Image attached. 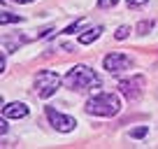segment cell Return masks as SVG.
Masks as SVG:
<instances>
[{"instance_id": "obj_11", "label": "cell", "mask_w": 158, "mask_h": 149, "mask_svg": "<svg viewBox=\"0 0 158 149\" xmlns=\"http://www.w3.org/2000/svg\"><path fill=\"white\" fill-rule=\"evenodd\" d=\"M128 33H130L128 26H121V28L116 30V40H126V37H128Z\"/></svg>"}, {"instance_id": "obj_14", "label": "cell", "mask_w": 158, "mask_h": 149, "mask_svg": "<svg viewBox=\"0 0 158 149\" xmlns=\"http://www.w3.org/2000/svg\"><path fill=\"white\" fill-rule=\"evenodd\" d=\"M116 2H118V0H98V5H100V7H114Z\"/></svg>"}, {"instance_id": "obj_17", "label": "cell", "mask_w": 158, "mask_h": 149, "mask_svg": "<svg viewBox=\"0 0 158 149\" xmlns=\"http://www.w3.org/2000/svg\"><path fill=\"white\" fill-rule=\"evenodd\" d=\"M14 2H23V5H26V2H33V0H14Z\"/></svg>"}, {"instance_id": "obj_1", "label": "cell", "mask_w": 158, "mask_h": 149, "mask_svg": "<svg viewBox=\"0 0 158 149\" xmlns=\"http://www.w3.org/2000/svg\"><path fill=\"white\" fill-rule=\"evenodd\" d=\"M65 84L72 91H95L102 82L95 74V70H91L89 65H74L65 77Z\"/></svg>"}, {"instance_id": "obj_9", "label": "cell", "mask_w": 158, "mask_h": 149, "mask_svg": "<svg viewBox=\"0 0 158 149\" xmlns=\"http://www.w3.org/2000/svg\"><path fill=\"white\" fill-rule=\"evenodd\" d=\"M16 21H21L19 14H12V12H2L0 14V23H16Z\"/></svg>"}, {"instance_id": "obj_16", "label": "cell", "mask_w": 158, "mask_h": 149, "mask_svg": "<svg viewBox=\"0 0 158 149\" xmlns=\"http://www.w3.org/2000/svg\"><path fill=\"white\" fill-rule=\"evenodd\" d=\"M0 133H7V121H0Z\"/></svg>"}, {"instance_id": "obj_12", "label": "cell", "mask_w": 158, "mask_h": 149, "mask_svg": "<svg viewBox=\"0 0 158 149\" xmlns=\"http://www.w3.org/2000/svg\"><path fill=\"white\" fill-rule=\"evenodd\" d=\"M147 130H149L147 126H139V128H135L130 135H133V138H144V135H147Z\"/></svg>"}, {"instance_id": "obj_10", "label": "cell", "mask_w": 158, "mask_h": 149, "mask_svg": "<svg viewBox=\"0 0 158 149\" xmlns=\"http://www.w3.org/2000/svg\"><path fill=\"white\" fill-rule=\"evenodd\" d=\"M151 28H153V21H151V19H149V21H142V23L137 26V33H139V35H147Z\"/></svg>"}, {"instance_id": "obj_5", "label": "cell", "mask_w": 158, "mask_h": 149, "mask_svg": "<svg viewBox=\"0 0 158 149\" xmlns=\"http://www.w3.org/2000/svg\"><path fill=\"white\" fill-rule=\"evenodd\" d=\"M47 119H49V124L54 126L56 130H60V133H70V130H74V126H77V121H74L72 117L60 114L56 107H47Z\"/></svg>"}, {"instance_id": "obj_8", "label": "cell", "mask_w": 158, "mask_h": 149, "mask_svg": "<svg viewBox=\"0 0 158 149\" xmlns=\"http://www.w3.org/2000/svg\"><path fill=\"white\" fill-rule=\"evenodd\" d=\"M100 33H102V26H95V28H89L86 33L79 35V45H91V42H95L100 37Z\"/></svg>"}, {"instance_id": "obj_3", "label": "cell", "mask_w": 158, "mask_h": 149, "mask_svg": "<svg viewBox=\"0 0 158 149\" xmlns=\"http://www.w3.org/2000/svg\"><path fill=\"white\" fill-rule=\"evenodd\" d=\"M58 86H60V77L54 70H42V72L35 77V96H37V98H49V96H54L56 91H58Z\"/></svg>"}, {"instance_id": "obj_2", "label": "cell", "mask_w": 158, "mask_h": 149, "mask_svg": "<svg viewBox=\"0 0 158 149\" xmlns=\"http://www.w3.org/2000/svg\"><path fill=\"white\" fill-rule=\"evenodd\" d=\"M84 107L89 114H95V117H114L121 112V100L114 93H98L86 100Z\"/></svg>"}, {"instance_id": "obj_4", "label": "cell", "mask_w": 158, "mask_h": 149, "mask_svg": "<svg viewBox=\"0 0 158 149\" xmlns=\"http://www.w3.org/2000/svg\"><path fill=\"white\" fill-rule=\"evenodd\" d=\"M142 86H144V77H142V74H135V77H128V79L118 82V91H121L130 103L142 96Z\"/></svg>"}, {"instance_id": "obj_6", "label": "cell", "mask_w": 158, "mask_h": 149, "mask_svg": "<svg viewBox=\"0 0 158 149\" xmlns=\"http://www.w3.org/2000/svg\"><path fill=\"white\" fill-rule=\"evenodd\" d=\"M102 65H105V70H109V72L114 74V72H123V70H128L130 65H133V58L126 56V54H121V51H114V54L105 56Z\"/></svg>"}, {"instance_id": "obj_13", "label": "cell", "mask_w": 158, "mask_h": 149, "mask_svg": "<svg viewBox=\"0 0 158 149\" xmlns=\"http://www.w3.org/2000/svg\"><path fill=\"white\" fill-rule=\"evenodd\" d=\"M149 0H128V7H142V5H147Z\"/></svg>"}, {"instance_id": "obj_7", "label": "cell", "mask_w": 158, "mask_h": 149, "mask_svg": "<svg viewBox=\"0 0 158 149\" xmlns=\"http://www.w3.org/2000/svg\"><path fill=\"white\" fill-rule=\"evenodd\" d=\"M2 114H5V119H23V117H28V105L10 103L5 109H2Z\"/></svg>"}, {"instance_id": "obj_15", "label": "cell", "mask_w": 158, "mask_h": 149, "mask_svg": "<svg viewBox=\"0 0 158 149\" xmlns=\"http://www.w3.org/2000/svg\"><path fill=\"white\" fill-rule=\"evenodd\" d=\"M79 28V21H77V23H72V26H70V28H65V33H74V30H77Z\"/></svg>"}]
</instances>
